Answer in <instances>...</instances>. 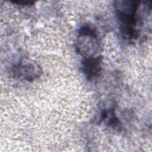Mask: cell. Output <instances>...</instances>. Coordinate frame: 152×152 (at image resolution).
I'll use <instances>...</instances> for the list:
<instances>
[{
	"instance_id": "6da1fadb",
	"label": "cell",
	"mask_w": 152,
	"mask_h": 152,
	"mask_svg": "<svg viewBox=\"0 0 152 152\" xmlns=\"http://www.w3.org/2000/svg\"><path fill=\"white\" fill-rule=\"evenodd\" d=\"M140 2L137 1H116L115 8L120 21L122 33L128 39H134L138 36L136 29L137 14Z\"/></svg>"
},
{
	"instance_id": "7a4b0ae2",
	"label": "cell",
	"mask_w": 152,
	"mask_h": 152,
	"mask_svg": "<svg viewBox=\"0 0 152 152\" xmlns=\"http://www.w3.org/2000/svg\"><path fill=\"white\" fill-rule=\"evenodd\" d=\"M76 48L84 58L94 57L99 48L96 31L90 26L81 27L78 31Z\"/></svg>"
},
{
	"instance_id": "3957f363",
	"label": "cell",
	"mask_w": 152,
	"mask_h": 152,
	"mask_svg": "<svg viewBox=\"0 0 152 152\" xmlns=\"http://www.w3.org/2000/svg\"><path fill=\"white\" fill-rule=\"evenodd\" d=\"M14 75L27 81H32L38 78L41 73L40 67L33 62H21L14 68Z\"/></svg>"
},
{
	"instance_id": "277c9868",
	"label": "cell",
	"mask_w": 152,
	"mask_h": 152,
	"mask_svg": "<svg viewBox=\"0 0 152 152\" xmlns=\"http://www.w3.org/2000/svg\"><path fill=\"white\" fill-rule=\"evenodd\" d=\"M100 56L84 58L82 61L81 70L87 79L92 80L100 75L102 70Z\"/></svg>"
},
{
	"instance_id": "5b68a950",
	"label": "cell",
	"mask_w": 152,
	"mask_h": 152,
	"mask_svg": "<svg viewBox=\"0 0 152 152\" xmlns=\"http://www.w3.org/2000/svg\"><path fill=\"white\" fill-rule=\"evenodd\" d=\"M14 4H17L18 5H31L34 2L31 1H14Z\"/></svg>"
}]
</instances>
